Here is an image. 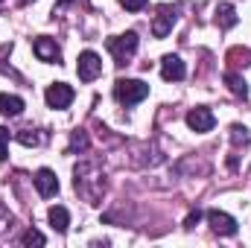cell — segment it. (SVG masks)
<instances>
[{
	"instance_id": "1",
	"label": "cell",
	"mask_w": 251,
	"mask_h": 248,
	"mask_svg": "<svg viewBox=\"0 0 251 248\" xmlns=\"http://www.w3.org/2000/svg\"><path fill=\"white\" fill-rule=\"evenodd\" d=\"M114 97L120 105H137L149 97V85L140 79H117L114 82Z\"/></svg>"
},
{
	"instance_id": "2",
	"label": "cell",
	"mask_w": 251,
	"mask_h": 248,
	"mask_svg": "<svg viewBox=\"0 0 251 248\" xmlns=\"http://www.w3.org/2000/svg\"><path fill=\"white\" fill-rule=\"evenodd\" d=\"M108 53L114 56V62L117 64H126L134 53H137V32H126V35H114V38H108Z\"/></svg>"
},
{
	"instance_id": "3",
	"label": "cell",
	"mask_w": 251,
	"mask_h": 248,
	"mask_svg": "<svg viewBox=\"0 0 251 248\" xmlns=\"http://www.w3.org/2000/svg\"><path fill=\"white\" fill-rule=\"evenodd\" d=\"M76 73H79V79H82V82H94V79L102 73V59H100L94 50H85V53H79Z\"/></svg>"
},
{
	"instance_id": "4",
	"label": "cell",
	"mask_w": 251,
	"mask_h": 248,
	"mask_svg": "<svg viewBox=\"0 0 251 248\" xmlns=\"http://www.w3.org/2000/svg\"><path fill=\"white\" fill-rule=\"evenodd\" d=\"M176 21H178V9L176 6H161L158 15H155V21H152V35L155 38H167L173 32Z\"/></svg>"
},
{
	"instance_id": "5",
	"label": "cell",
	"mask_w": 251,
	"mask_h": 248,
	"mask_svg": "<svg viewBox=\"0 0 251 248\" xmlns=\"http://www.w3.org/2000/svg\"><path fill=\"white\" fill-rule=\"evenodd\" d=\"M207 222H210L213 234H219V237H234L237 234V219L225 210H207Z\"/></svg>"
},
{
	"instance_id": "6",
	"label": "cell",
	"mask_w": 251,
	"mask_h": 248,
	"mask_svg": "<svg viewBox=\"0 0 251 248\" xmlns=\"http://www.w3.org/2000/svg\"><path fill=\"white\" fill-rule=\"evenodd\" d=\"M44 97H47V105H50V108H67V105L73 102V97H76V94H73V88H70V85L56 82V85H50V88H47V94H44Z\"/></svg>"
},
{
	"instance_id": "7",
	"label": "cell",
	"mask_w": 251,
	"mask_h": 248,
	"mask_svg": "<svg viewBox=\"0 0 251 248\" xmlns=\"http://www.w3.org/2000/svg\"><path fill=\"white\" fill-rule=\"evenodd\" d=\"M35 190H38V196H44V198H50V196H56L59 193V178H56V173L53 170H47V167H41L38 173H35Z\"/></svg>"
},
{
	"instance_id": "8",
	"label": "cell",
	"mask_w": 251,
	"mask_h": 248,
	"mask_svg": "<svg viewBox=\"0 0 251 248\" xmlns=\"http://www.w3.org/2000/svg\"><path fill=\"white\" fill-rule=\"evenodd\" d=\"M161 76L167 79V82H181L184 76H187V67H184V62L178 59V56H164L161 59Z\"/></svg>"
},
{
	"instance_id": "9",
	"label": "cell",
	"mask_w": 251,
	"mask_h": 248,
	"mask_svg": "<svg viewBox=\"0 0 251 248\" xmlns=\"http://www.w3.org/2000/svg\"><path fill=\"white\" fill-rule=\"evenodd\" d=\"M187 125L193 131H210L216 125V117H213L210 108H193L187 114Z\"/></svg>"
},
{
	"instance_id": "10",
	"label": "cell",
	"mask_w": 251,
	"mask_h": 248,
	"mask_svg": "<svg viewBox=\"0 0 251 248\" xmlns=\"http://www.w3.org/2000/svg\"><path fill=\"white\" fill-rule=\"evenodd\" d=\"M32 50H35V56L41 59V62H59V47H56V41H50V38H35L32 41Z\"/></svg>"
},
{
	"instance_id": "11",
	"label": "cell",
	"mask_w": 251,
	"mask_h": 248,
	"mask_svg": "<svg viewBox=\"0 0 251 248\" xmlns=\"http://www.w3.org/2000/svg\"><path fill=\"white\" fill-rule=\"evenodd\" d=\"M237 9L231 6V3H219L216 6V24H219V29H231V26H237Z\"/></svg>"
},
{
	"instance_id": "12",
	"label": "cell",
	"mask_w": 251,
	"mask_h": 248,
	"mask_svg": "<svg viewBox=\"0 0 251 248\" xmlns=\"http://www.w3.org/2000/svg\"><path fill=\"white\" fill-rule=\"evenodd\" d=\"M24 111V99L15 94H0V114L3 117H18Z\"/></svg>"
},
{
	"instance_id": "13",
	"label": "cell",
	"mask_w": 251,
	"mask_h": 248,
	"mask_svg": "<svg viewBox=\"0 0 251 248\" xmlns=\"http://www.w3.org/2000/svg\"><path fill=\"white\" fill-rule=\"evenodd\" d=\"M225 85L231 88V94H234V97H243V99L249 97V82H246V79H243L240 73L228 70V73H225Z\"/></svg>"
},
{
	"instance_id": "14",
	"label": "cell",
	"mask_w": 251,
	"mask_h": 248,
	"mask_svg": "<svg viewBox=\"0 0 251 248\" xmlns=\"http://www.w3.org/2000/svg\"><path fill=\"white\" fill-rule=\"evenodd\" d=\"M50 225L59 231V234H64L67 231V225H70V213H67V207H62V204H56V207H50Z\"/></svg>"
},
{
	"instance_id": "15",
	"label": "cell",
	"mask_w": 251,
	"mask_h": 248,
	"mask_svg": "<svg viewBox=\"0 0 251 248\" xmlns=\"http://www.w3.org/2000/svg\"><path fill=\"white\" fill-rule=\"evenodd\" d=\"M228 62L240 64V67H249L251 64V50L249 47H231V50H228Z\"/></svg>"
},
{
	"instance_id": "16",
	"label": "cell",
	"mask_w": 251,
	"mask_h": 248,
	"mask_svg": "<svg viewBox=\"0 0 251 248\" xmlns=\"http://www.w3.org/2000/svg\"><path fill=\"white\" fill-rule=\"evenodd\" d=\"M231 143L234 146H246L249 143V128L246 125H231Z\"/></svg>"
},
{
	"instance_id": "17",
	"label": "cell",
	"mask_w": 251,
	"mask_h": 248,
	"mask_svg": "<svg viewBox=\"0 0 251 248\" xmlns=\"http://www.w3.org/2000/svg\"><path fill=\"white\" fill-rule=\"evenodd\" d=\"M21 243H24V246H44L47 240H44V234H41V231H35V228H29V231H26V234L21 237Z\"/></svg>"
},
{
	"instance_id": "18",
	"label": "cell",
	"mask_w": 251,
	"mask_h": 248,
	"mask_svg": "<svg viewBox=\"0 0 251 248\" xmlns=\"http://www.w3.org/2000/svg\"><path fill=\"white\" fill-rule=\"evenodd\" d=\"M15 137H18V143H24V146H38V134H35L32 128H21Z\"/></svg>"
},
{
	"instance_id": "19",
	"label": "cell",
	"mask_w": 251,
	"mask_h": 248,
	"mask_svg": "<svg viewBox=\"0 0 251 248\" xmlns=\"http://www.w3.org/2000/svg\"><path fill=\"white\" fill-rule=\"evenodd\" d=\"M6 158H9V128L0 125V161H6Z\"/></svg>"
},
{
	"instance_id": "20",
	"label": "cell",
	"mask_w": 251,
	"mask_h": 248,
	"mask_svg": "<svg viewBox=\"0 0 251 248\" xmlns=\"http://www.w3.org/2000/svg\"><path fill=\"white\" fill-rule=\"evenodd\" d=\"M146 3L149 0H120V6L128 9V12H140V9H146Z\"/></svg>"
},
{
	"instance_id": "21",
	"label": "cell",
	"mask_w": 251,
	"mask_h": 248,
	"mask_svg": "<svg viewBox=\"0 0 251 248\" xmlns=\"http://www.w3.org/2000/svg\"><path fill=\"white\" fill-rule=\"evenodd\" d=\"M70 149H88V137H85V131H76V134H73Z\"/></svg>"
},
{
	"instance_id": "22",
	"label": "cell",
	"mask_w": 251,
	"mask_h": 248,
	"mask_svg": "<svg viewBox=\"0 0 251 248\" xmlns=\"http://www.w3.org/2000/svg\"><path fill=\"white\" fill-rule=\"evenodd\" d=\"M196 222H199V210H196V213H190V216H187V222H184V228H193Z\"/></svg>"
},
{
	"instance_id": "23",
	"label": "cell",
	"mask_w": 251,
	"mask_h": 248,
	"mask_svg": "<svg viewBox=\"0 0 251 248\" xmlns=\"http://www.w3.org/2000/svg\"><path fill=\"white\" fill-rule=\"evenodd\" d=\"M18 3H21V6H24V3H29V0H18Z\"/></svg>"
},
{
	"instance_id": "24",
	"label": "cell",
	"mask_w": 251,
	"mask_h": 248,
	"mask_svg": "<svg viewBox=\"0 0 251 248\" xmlns=\"http://www.w3.org/2000/svg\"><path fill=\"white\" fill-rule=\"evenodd\" d=\"M0 3H3V0H0Z\"/></svg>"
}]
</instances>
